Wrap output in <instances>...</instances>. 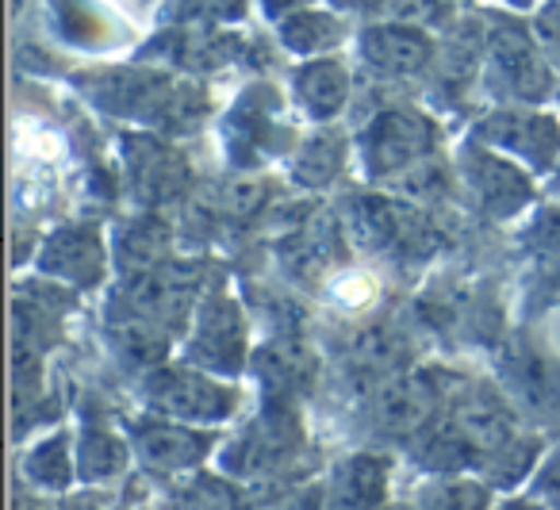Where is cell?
Here are the masks:
<instances>
[{
  "label": "cell",
  "instance_id": "cell-1",
  "mask_svg": "<svg viewBox=\"0 0 560 510\" xmlns=\"http://www.w3.org/2000/svg\"><path fill=\"white\" fill-rule=\"evenodd\" d=\"M434 124L427 116L411 108L384 112L373 127L365 131V170H373L376 177H388V173H407L415 162L434 150Z\"/></svg>",
  "mask_w": 560,
  "mask_h": 510
},
{
  "label": "cell",
  "instance_id": "cell-2",
  "mask_svg": "<svg viewBox=\"0 0 560 510\" xmlns=\"http://www.w3.org/2000/svg\"><path fill=\"white\" fill-rule=\"evenodd\" d=\"M480 139H488L491 150L514 154L534 173L549 170L560 154V124L541 112H499V116L483 119Z\"/></svg>",
  "mask_w": 560,
  "mask_h": 510
},
{
  "label": "cell",
  "instance_id": "cell-3",
  "mask_svg": "<svg viewBox=\"0 0 560 510\" xmlns=\"http://www.w3.org/2000/svg\"><path fill=\"white\" fill-rule=\"evenodd\" d=\"M150 403L162 415L180 418V422H208V418H223L234 407V392H226L223 384L200 376L188 369H162L158 376H150Z\"/></svg>",
  "mask_w": 560,
  "mask_h": 510
},
{
  "label": "cell",
  "instance_id": "cell-4",
  "mask_svg": "<svg viewBox=\"0 0 560 510\" xmlns=\"http://www.w3.org/2000/svg\"><path fill=\"white\" fill-rule=\"evenodd\" d=\"M503 380L529 410H560V361L518 341L503 357Z\"/></svg>",
  "mask_w": 560,
  "mask_h": 510
},
{
  "label": "cell",
  "instance_id": "cell-5",
  "mask_svg": "<svg viewBox=\"0 0 560 510\" xmlns=\"http://www.w3.org/2000/svg\"><path fill=\"white\" fill-rule=\"evenodd\" d=\"M491 62H495L499 78L506 81V89H511L514 96H522V101H541V96H549V89H552L549 70H545L537 47L518 27H511V24L495 27V35H491Z\"/></svg>",
  "mask_w": 560,
  "mask_h": 510
},
{
  "label": "cell",
  "instance_id": "cell-6",
  "mask_svg": "<svg viewBox=\"0 0 560 510\" xmlns=\"http://www.w3.org/2000/svg\"><path fill=\"white\" fill-rule=\"evenodd\" d=\"M434 384L427 376H396L376 392V418L392 433H415L434 415Z\"/></svg>",
  "mask_w": 560,
  "mask_h": 510
},
{
  "label": "cell",
  "instance_id": "cell-7",
  "mask_svg": "<svg viewBox=\"0 0 560 510\" xmlns=\"http://www.w3.org/2000/svg\"><path fill=\"white\" fill-rule=\"evenodd\" d=\"M361 55L365 62H373L376 70H388V73H411L419 66L430 62V39L415 27H373L361 43Z\"/></svg>",
  "mask_w": 560,
  "mask_h": 510
},
{
  "label": "cell",
  "instance_id": "cell-8",
  "mask_svg": "<svg viewBox=\"0 0 560 510\" xmlns=\"http://www.w3.org/2000/svg\"><path fill=\"white\" fill-rule=\"evenodd\" d=\"M468 173H472V185L480 188L483 204H495L499 216H506V211H514L518 204H526L529 196V185L526 177H522L514 165H503L495 154H488V150H472L468 154Z\"/></svg>",
  "mask_w": 560,
  "mask_h": 510
},
{
  "label": "cell",
  "instance_id": "cell-9",
  "mask_svg": "<svg viewBox=\"0 0 560 510\" xmlns=\"http://www.w3.org/2000/svg\"><path fill=\"white\" fill-rule=\"evenodd\" d=\"M296 93L300 104L307 108V116L327 119L335 112H342L346 93H350V78H346L342 62H312L307 70H300Z\"/></svg>",
  "mask_w": 560,
  "mask_h": 510
},
{
  "label": "cell",
  "instance_id": "cell-10",
  "mask_svg": "<svg viewBox=\"0 0 560 510\" xmlns=\"http://www.w3.org/2000/svg\"><path fill=\"white\" fill-rule=\"evenodd\" d=\"M388 468L376 456H353L335 484V507L338 510H373L384 499Z\"/></svg>",
  "mask_w": 560,
  "mask_h": 510
},
{
  "label": "cell",
  "instance_id": "cell-11",
  "mask_svg": "<svg viewBox=\"0 0 560 510\" xmlns=\"http://www.w3.org/2000/svg\"><path fill=\"white\" fill-rule=\"evenodd\" d=\"M196 353H203V361L219 364V369H234L242 353V323L234 315L231 303L203 311L200 334H196Z\"/></svg>",
  "mask_w": 560,
  "mask_h": 510
},
{
  "label": "cell",
  "instance_id": "cell-12",
  "mask_svg": "<svg viewBox=\"0 0 560 510\" xmlns=\"http://www.w3.org/2000/svg\"><path fill=\"white\" fill-rule=\"evenodd\" d=\"M526 250L534 262V280L545 295L560 288V208H545L541 216L529 223Z\"/></svg>",
  "mask_w": 560,
  "mask_h": 510
},
{
  "label": "cell",
  "instance_id": "cell-13",
  "mask_svg": "<svg viewBox=\"0 0 560 510\" xmlns=\"http://www.w3.org/2000/svg\"><path fill=\"white\" fill-rule=\"evenodd\" d=\"M47 269L62 273V277L73 280H96L101 277V242H96V231H66L58 234L47 246Z\"/></svg>",
  "mask_w": 560,
  "mask_h": 510
},
{
  "label": "cell",
  "instance_id": "cell-14",
  "mask_svg": "<svg viewBox=\"0 0 560 510\" xmlns=\"http://www.w3.org/2000/svg\"><path fill=\"white\" fill-rule=\"evenodd\" d=\"M139 449L158 468H185L203 453V438H196L192 430H180V426H154V430H142Z\"/></svg>",
  "mask_w": 560,
  "mask_h": 510
},
{
  "label": "cell",
  "instance_id": "cell-15",
  "mask_svg": "<svg viewBox=\"0 0 560 510\" xmlns=\"http://www.w3.org/2000/svg\"><path fill=\"white\" fill-rule=\"evenodd\" d=\"M422 510H488V487L465 476L430 479L419 491Z\"/></svg>",
  "mask_w": 560,
  "mask_h": 510
},
{
  "label": "cell",
  "instance_id": "cell-16",
  "mask_svg": "<svg viewBox=\"0 0 560 510\" xmlns=\"http://www.w3.org/2000/svg\"><path fill=\"white\" fill-rule=\"evenodd\" d=\"M338 165H342V139H335V135H315V139H307L304 150H300L296 177L307 181V185H327Z\"/></svg>",
  "mask_w": 560,
  "mask_h": 510
},
{
  "label": "cell",
  "instance_id": "cell-17",
  "mask_svg": "<svg viewBox=\"0 0 560 510\" xmlns=\"http://www.w3.org/2000/svg\"><path fill=\"white\" fill-rule=\"evenodd\" d=\"M127 464V449L119 438H112V433L104 430H93L85 438V449H81V468H85V476H112V472H119Z\"/></svg>",
  "mask_w": 560,
  "mask_h": 510
},
{
  "label": "cell",
  "instance_id": "cell-18",
  "mask_svg": "<svg viewBox=\"0 0 560 510\" xmlns=\"http://www.w3.org/2000/svg\"><path fill=\"white\" fill-rule=\"evenodd\" d=\"M296 27L304 35H300L292 47H300V50H315L323 39H330V32H335V27L327 24V16H296V20H292V32H296Z\"/></svg>",
  "mask_w": 560,
  "mask_h": 510
},
{
  "label": "cell",
  "instance_id": "cell-19",
  "mask_svg": "<svg viewBox=\"0 0 560 510\" xmlns=\"http://www.w3.org/2000/svg\"><path fill=\"white\" fill-rule=\"evenodd\" d=\"M541 495H545V499H549V507H552V510H560V461L552 464L549 472H545Z\"/></svg>",
  "mask_w": 560,
  "mask_h": 510
},
{
  "label": "cell",
  "instance_id": "cell-20",
  "mask_svg": "<svg viewBox=\"0 0 560 510\" xmlns=\"http://www.w3.org/2000/svg\"><path fill=\"white\" fill-rule=\"evenodd\" d=\"M499 510H529V507H522V502H503Z\"/></svg>",
  "mask_w": 560,
  "mask_h": 510
},
{
  "label": "cell",
  "instance_id": "cell-21",
  "mask_svg": "<svg viewBox=\"0 0 560 510\" xmlns=\"http://www.w3.org/2000/svg\"><path fill=\"white\" fill-rule=\"evenodd\" d=\"M396 510H411V507H396Z\"/></svg>",
  "mask_w": 560,
  "mask_h": 510
}]
</instances>
